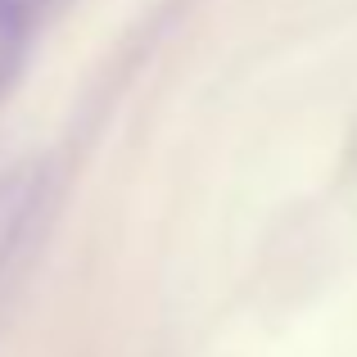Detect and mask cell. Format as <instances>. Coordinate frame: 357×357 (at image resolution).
<instances>
[{
	"instance_id": "cell-1",
	"label": "cell",
	"mask_w": 357,
	"mask_h": 357,
	"mask_svg": "<svg viewBox=\"0 0 357 357\" xmlns=\"http://www.w3.org/2000/svg\"><path fill=\"white\" fill-rule=\"evenodd\" d=\"M68 0H0V100L18 86L27 73L32 45Z\"/></svg>"
},
{
	"instance_id": "cell-2",
	"label": "cell",
	"mask_w": 357,
	"mask_h": 357,
	"mask_svg": "<svg viewBox=\"0 0 357 357\" xmlns=\"http://www.w3.org/2000/svg\"><path fill=\"white\" fill-rule=\"evenodd\" d=\"M41 208H45V167L41 163H23L0 176V276L14 262V253L23 249V240L32 236Z\"/></svg>"
}]
</instances>
